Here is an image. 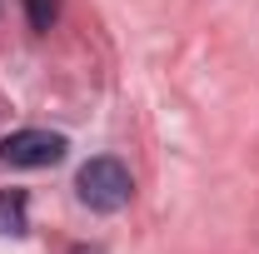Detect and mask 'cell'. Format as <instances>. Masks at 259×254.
I'll list each match as a JSON object with an SVG mask.
<instances>
[{
    "mask_svg": "<svg viewBox=\"0 0 259 254\" xmlns=\"http://www.w3.org/2000/svg\"><path fill=\"white\" fill-rule=\"evenodd\" d=\"M75 194H80V204L85 209H95V215H115V209H125L130 194H135V180H130V170L120 159L100 155L90 164H80V175H75Z\"/></svg>",
    "mask_w": 259,
    "mask_h": 254,
    "instance_id": "1",
    "label": "cell"
},
{
    "mask_svg": "<svg viewBox=\"0 0 259 254\" xmlns=\"http://www.w3.org/2000/svg\"><path fill=\"white\" fill-rule=\"evenodd\" d=\"M70 140L55 130H15L0 140V164H15V170H45V164H60Z\"/></svg>",
    "mask_w": 259,
    "mask_h": 254,
    "instance_id": "2",
    "label": "cell"
},
{
    "mask_svg": "<svg viewBox=\"0 0 259 254\" xmlns=\"http://www.w3.org/2000/svg\"><path fill=\"white\" fill-rule=\"evenodd\" d=\"M25 209H30V194L25 190H5L0 194V234H15V239H20V234L30 229V215H25Z\"/></svg>",
    "mask_w": 259,
    "mask_h": 254,
    "instance_id": "3",
    "label": "cell"
},
{
    "mask_svg": "<svg viewBox=\"0 0 259 254\" xmlns=\"http://www.w3.org/2000/svg\"><path fill=\"white\" fill-rule=\"evenodd\" d=\"M25 20H30L35 30H50L60 20V0H25Z\"/></svg>",
    "mask_w": 259,
    "mask_h": 254,
    "instance_id": "4",
    "label": "cell"
},
{
    "mask_svg": "<svg viewBox=\"0 0 259 254\" xmlns=\"http://www.w3.org/2000/svg\"><path fill=\"white\" fill-rule=\"evenodd\" d=\"M70 254H105V249H100V244H75Z\"/></svg>",
    "mask_w": 259,
    "mask_h": 254,
    "instance_id": "5",
    "label": "cell"
}]
</instances>
